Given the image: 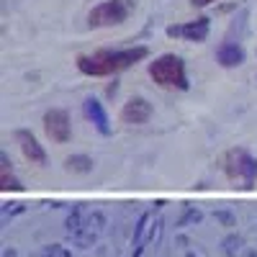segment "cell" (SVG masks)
I'll list each match as a JSON object with an SVG mask.
<instances>
[{
  "label": "cell",
  "mask_w": 257,
  "mask_h": 257,
  "mask_svg": "<svg viewBox=\"0 0 257 257\" xmlns=\"http://www.w3.org/2000/svg\"><path fill=\"white\" fill-rule=\"evenodd\" d=\"M0 183H3V185H0V188H3L6 193L8 190H21V188H24V185H21L13 175H8V167H3V175H0Z\"/></svg>",
  "instance_id": "cell-12"
},
{
  "label": "cell",
  "mask_w": 257,
  "mask_h": 257,
  "mask_svg": "<svg viewBox=\"0 0 257 257\" xmlns=\"http://www.w3.org/2000/svg\"><path fill=\"white\" fill-rule=\"evenodd\" d=\"M149 77L162 90H188V70L178 54H160L149 62Z\"/></svg>",
  "instance_id": "cell-2"
},
{
  "label": "cell",
  "mask_w": 257,
  "mask_h": 257,
  "mask_svg": "<svg viewBox=\"0 0 257 257\" xmlns=\"http://www.w3.org/2000/svg\"><path fill=\"white\" fill-rule=\"evenodd\" d=\"M211 29V18H196V21H188L183 26H167V36L170 39H185V41H203L208 36Z\"/></svg>",
  "instance_id": "cell-7"
},
{
  "label": "cell",
  "mask_w": 257,
  "mask_h": 257,
  "mask_svg": "<svg viewBox=\"0 0 257 257\" xmlns=\"http://www.w3.org/2000/svg\"><path fill=\"white\" fill-rule=\"evenodd\" d=\"M149 49L147 47H126V49H98L90 54L77 57V70L88 77H108L118 75L128 67H134L137 62L147 59Z\"/></svg>",
  "instance_id": "cell-1"
},
{
  "label": "cell",
  "mask_w": 257,
  "mask_h": 257,
  "mask_svg": "<svg viewBox=\"0 0 257 257\" xmlns=\"http://www.w3.org/2000/svg\"><path fill=\"white\" fill-rule=\"evenodd\" d=\"M224 173L234 188L252 190L257 183V157H252L247 149H229L224 157Z\"/></svg>",
  "instance_id": "cell-3"
},
{
  "label": "cell",
  "mask_w": 257,
  "mask_h": 257,
  "mask_svg": "<svg viewBox=\"0 0 257 257\" xmlns=\"http://www.w3.org/2000/svg\"><path fill=\"white\" fill-rule=\"evenodd\" d=\"M41 257H67V252H62V249H57V247H49Z\"/></svg>",
  "instance_id": "cell-14"
},
{
  "label": "cell",
  "mask_w": 257,
  "mask_h": 257,
  "mask_svg": "<svg viewBox=\"0 0 257 257\" xmlns=\"http://www.w3.org/2000/svg\"><path fill=\"white\" fill-rule=\"evenodd\" d=\"M152 118V103L147 98L137 95V98H128L121 108V121L123 123H132V126H142Z\"/></svg>",
  "instance_id": "cell-6"
},
{
  "label": "cell",
  "mask_w": 257,
  "mask_h": 257,
  "mask_svg": "<svg viewBox=\"0 0 257 257\" xmlns=\"http://www.w3.org/2000/svg\"><path fill=\"white\" fill-rule=\"evenodd\" d=\"M64 165H67L70 173H90V170H93V160L85 157V155H75V157H70Z\"/></svg>",
  "instance_id": "cell-11"
},
{
  "label": "cell",
  "mask_w": 257,
  "mask_h": 257,
  "mask_svg": "<svg viewBox=\"0 0 257 257\" xmlns=\"http://www.w3.org/2000/svg\"><path fill=\"white\" fill-rule=\"evenodd\" d=\"M85 113H88V118L95 123V128H98L100 134H105V137L111 134L108 116H105V111H103V103H100V100H95V98H88V100H85Z\"/></svg>",
  "instance_id": "cell-10"
},
{
  "label": "cell",
  "mask_w": 257,
  "mask_h": 257,
  "mask_svg": "<svg viewBox=\"0 0 257 257\" xmlns=\"http://www.w3.org/2000/svg\"><path fill=\"white\" fill-rule=\"evenodd\" d=\"M237 249H239V237H229V239L224 242V252H226V254H234Z\"/></svg>",
  "instance_id": "cell-13"
},
{
  "label": "cell",
  "mask_w": 257,
  "mask_h": 257,
  "mask_svg": "<svg viewBox=\"0 0 257 257\" xmlns=\"http://www.w3.org/2000/svg\"><path fill=\"white\" fill-rule=\"evenodd\" d=\"M16 144L21 147V152H24V157H26L31 165H39V167L47 165L44 147L39 144V139H36L31 132H26V128H18V132H16Z\"/></svg>",
  "instance_id": "cell-8"
},
{
  "label": "cell",
  "mask_w": 257,
  "mask_h": 257,
  "mask_svg": "<svg viewBox=\"0 0 257 257\" xmlns=\"http://www.w3.org/2000/svg\"><path fill=\"white\" fill-rule=\"evenodd\" d=\"M134 0H103L88 13V26L90 29H111L126 24L134 13Z\"/></svg>",
  "instance_id": "cell-4"
},
{
  "label": "cell",
  "mask_w": 257,
  "mask_h": 257,
  "mask_svg": "<svg viewBox=\"0 0 257 257\" xmlns=\"http://www.w3.org/2000/svg\"><path fill=\"white\" fill-rule=\"evenodd\" d=\"M216 59L221 67H239L244 62V52L239 44H234V41H224V44L216 49Z\"/></svg>",
  "instance_id": "cell-9"
},
{
  "label": "cell",
  "mask_w": 257,
  "mask_h": 257,
  "mask_svg": "<svg viewBox=\"0 0 257 257\" xmlns=\"http://www.w3.org/2000/svg\"><path fill=\"white\" fill-rule=\"evenodd\" d=\"M196 8H206V6H211V3H216V0H190Z\"/></svg>",
  "instance_id": "cell-15"
},
{
  "label": "cell",
  "mask_w": 257,
  "mask_h": 257,
  "mask_svg": "<svg viewBox=\"0 0 257 257\" xmlns=\"http://www.w3.org/2000/svg\"><path fill=\"white\" fill-rule=\"evenodd\" d=\"M44 134L54 142V144H67L72 137V123H70V113L62 108H52L44 113Z\"/></svg>",
  "instance_id": "cell-5"
}]
</instances>
